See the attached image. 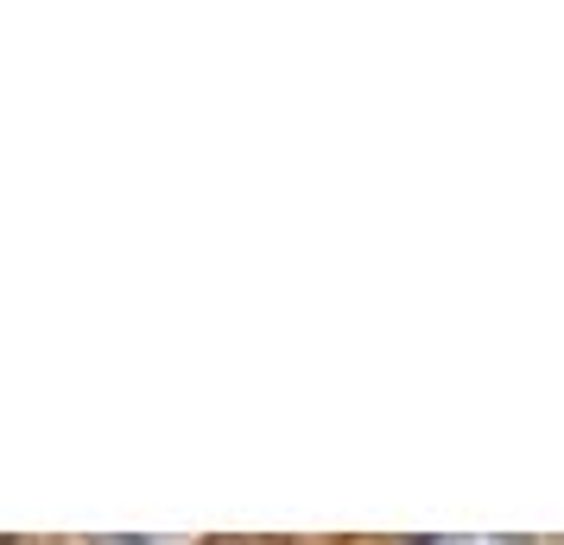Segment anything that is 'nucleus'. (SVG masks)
Segmentation results:
<instances>
[{
  "instance_id": "nucleus-1",
  "label": "nucleus",
  "mask_w": 564,
  "mask_h": 545,
  "mask_svg": "<svg viewBox=\"0 0 564 545\" xmlns=\"http://www.w3.org/2000/svg\"><path fill=\"white\" fill-rule=\"evenodd\" d=\"M419 545H513V539H501V533H432Z\"/></svg>"
},
{
  "instance_id": "nucleus-2",
  "label": "nucleus",
  "mask_w": 564,
  "mask_h": 545,
  "mask_svg": "<svg viewBox=\"0 0 564 545\" xmlns=\"http://www.w3.org/2000/svg\"><path fill=\"white\" fill-rule=\"evenodd\" d=\"M108 545H133V539H108ZM140 545H178V539H140Z\"/></svg>"
}]
</instances>
